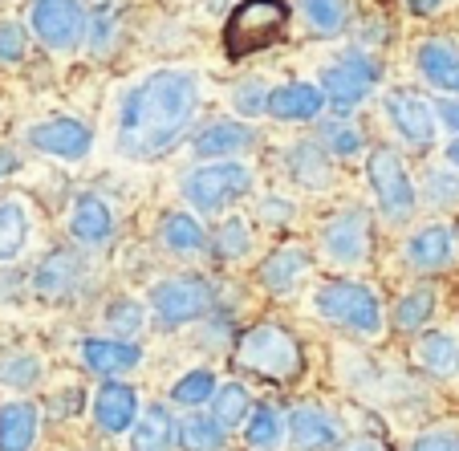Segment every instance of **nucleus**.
Here are the masks:
<instances>
[{
  "label": "nucleus",
  "instance_id": "nucleus-1",
  "mask_svg": "<svg viewBox=\"0 0 459 451\" xmlns=\"http://www.w3.org/2000/svg\"><path fill=\"white\" fill-rule=\"evenodd\" d=\"M200 106V82L183 70H159L126 94L118 118V151L126 159H155L171 151Z\"/></svg>",
  "mask_w": 459,
  "mask_h": 451
},
{
  "label": "nucleus",
  "instance_id": "nucleus-2",
  "mask_svg": "<svg viewBox=\"0 0 459 451\" xmlns=\"http://www.w3.org/2000/svg\"><path fill=\"white\" fill-rule=\"evenodd\" d=\"M289 4L285 0H240L224 25V49L232 61L252 57V53L269 49L273 41H281V33L289 29Z\"/></svg>",
  "mask_w": 459,
  "mask_h": 451
},
{
  "label": "nucleus",
  "instance_id": "nucleus-3",
  "mask_svg": "<svg viewBox=\"0 0 459 451\" xmlns=\"http://www.w3.org/2000/svg\"><path fill=\"white\" fill-rule=\"evenodd\" d=\"M236 358H240V366H248L252 374L273 378V382H285V378L301 374V346H297L281 325H273V321L252 325L240 338V346H236Z\"/></svg>",
  "mask_w": 459,
  "mask_h": 451
},
{
  "label": "nucleus",
  "instance_id": "nucleus-4",
  "mask_svg": "<svg viewBox=\"0 0 459 451\" xmlns=\"http://www.w3.org/2000/svg\"><path fill=\"white\" fill-rule=\"evenodd\" d=\"M321 317L338 321L346 330L354 334H378L382 330V309H378V297L370 293L366 285H354V281H325L313 297Z\"/></svg>",
  "mask_w": 459,
  "mask_h": 451
},
{
  "label": "nucleus",
  "instance_id": "nucleus-5",
  "mask_svg": "<svg viewBox=\"0 0 459 451\" xmlns=\"http://www.w3.org/2000/svg\"><path fill=\"white\" fill-rule=\"evenodd\" d=\"M248 187H252V175H248V167H240V163H208V167H195V171L183 179L187 204L200 208L204 216L220 212L228 200L244 195Z\"/></svg>",
  "mask_w": 459,
  "mask_h": 451
},
{
  "label": "nucleus",
  "instance_id": "nucleus-6",
  "mask_svg": "<svg viewBox=\"0 0 459 451\" xmlns=\"http://www.w3.org/2000/svg\"><path fill=\"white\" fill-rule=\"evenodd\" d=\"M366 175H370V187H374V195H378L382 212H386L390 220H407L411 212H415V183H411L403 159L394 155L390 147H374L370 151Z\"/></svg>",
  "mask_w": 459,
  "mask_h": 451
},
{
  "label": "nucleus",
  "instance_id": "nucleus-7",
  "mask_svg": "<svg viewBox=\"0 0 459 451\" xmlns=\"http://www.w3.org/2000/svg\"><path fill=\"white\" fill-rule=\"evenodd\" d=\"M33 33L57 53L78 49L82 33H86V13H82L78 0H37L33 4Z\"/></svg>",
  "mask_w": 459,
  "mask_h": 451
},
{
  "label": "nucleus",
  "instance_id": "nucleus-8",
  "mask_svg": "<svg viewBox=\"0 0 459 451\" xmlns=\"http://www.w3.org/2000/svg\"><path fill=\"white\" fill-rule=\"evenodd\" d=\"M212 305V285L200 277H171L163 285H155L151 293V309L167 321V325H183V321H195L200 313H208Z\"/></svg>",
  "mask_w": 459,
  "mask_h": 451
},
{
  "label": "nucleus",
  "instance_id": "nucleus-9",
  "mask_svg": "<svg viewBox=\"0 0 459 451\" xmlns=\"http://www.w3.org/2000/svg\"><path fill=\"white\" fill-rule=\"evenodd\" d=\"M374 82H378V70H374L366 57H342L338 65H325V70H321L317 90L330 98L333 106L350 110V106H358L366 94H370Z\"/></svg>",
  "mask_w": 459,
  "mask_h": 451
},
{
  "label": "nucleus",
  "instance_id": "nucleus-10",
  "mask_svg": "<svg viewBox=\"0 0 459 451\" xmlns=\"http://www.w3.org/2000/svg\"><path fill=\"white\" fill-rule=\"evenodd\" d=\"M325 252H330V261L338 265H362L370 256V216L362 208H350L342 216L330 220L325 236H321Z\"/></svg>",
  "mask_w": 459,
  "mask_h": 451
},
{
  "label": "nucleus",
  "instance_id": "nucleus-11",
  "mask_svg": "<svg viewBox=\"0 0 459 451\" xmlns=\"http://www.w3.org/2000/svg\"><path fill=\"white\" fill-rule=\"evenodd\" d=\"M386 114H390V122H394V131L407 143H415V147H427V143L435 139V110L415 90H390Z\"/></svg>",
  "mask_w": 459,
  "mask_h": 451
},
{
  "label": "nucleus",
  "instance_id": "nucleus-12",
  "mask_svg": "<svg viewBox=\"0 0 459 451\" xmlns=\"http://www.w3.org/2000/svg\"><path fill=\"white\" fill-rule=\"evenodd\" d=\"M29 143H33L37 151H45V155L82 159V155H90V147H94V134H90V126L78 118H49V122H41V126L29 131Z\"/></svg>",
  "mask_w": 459,
  "mask_h": 451
},
{
  "label": "nucleus",
  "instance_id": "nucleus-13",
  "mask_svg": "<svg viewBox=\"0 0 459 451\" xmlns=\"http://www.w3.org/2000/svg\"><path fill=\"white\" fill-rule=\"evenodd\" d=\"M321 106H325V94L309 82H293V86H277L273 94H264V110L281 122H305L317 118Z\"/></svg>",
  "mask_w": 459,
  "mask_h": 451
},
{
  "label": "nucleus",
  "instance_id": "nucleus-14",
  "mask_svg": "<svg viewBox=\"0 0 459 451\" xmlns=\"http://www.w3.org/2000/svg\"><path fill=\"white\" fill-rule=\"evenodd\" d=\"M134 411H139V395L126 382H102V391L94 395V419L106 435H118L134 423Z\"/></svg>",
  "mask_w": 459,
  "mask_h": 451
},
{
  "label": "nucleus",
  "instance_id": "nucleus-15",
  "mask_svg": "<svg viewBox=\"0 0 459 451\" xmlns=\"http://www.w3.org/2000/svg\"><path fill=\"white\" fill-rule=\"evenodd\" d=\"M285 427L297 451H330L338 443V423L317 407H297Z\"/></svg>",
  "mask_w": 459,
  "mask_h": 451
},
{
  "label": "nucleus",
  "instance_id": "nucleus-16",
  "mask_svg": "<svg viewBox=\"0 0 459 451\" xmlns=\"http://www.w3.org/2000/svg\"><path fill=\"white\" fill-rule=\"evenodd\" d=\"M82 358L94 374L110 378V374H126L139 366V346H130V342H114V338H90L82 342Z\"/></svg>",
  "mask_w": 459,
  "mask_h": 451
},
{
  "label": "nucleus",
  "instance_id": "nucleus-17",
  "mask_svg": "<svg viewBox=\"0 0 459 451\" xmlns=\"http://www.w3.org/2000/svg\"><path fill=\"white\" fill-rule=\"evenodd\" d=\"M70 232H74V240H82V244L110 240L114 212L106 208L98 195H78V204H74V212H70Z\"/></svg>",
  "mask_w": 459,
  "mask_h": 451
},
{
  "label": "nucleus",
  "instance_id": "nucleus-18",
  "mask_svg": "<svg viewBox=\"0 0 459 451\" xmlns=\"http://www.w3.org/2000/svg\"><path fill=\"white\" fill-rule=\"evenodd\" d=\"M419 70H423V78L431 86L459 94V49L451 41H427L419 49Z\"/></svg>",
  "mask_w": 459,
  "mask_h": 451
},
{
  "label": "nucleus",
  "instance_id": "nucleus-19",
  "mask_svg": "<svg viewBox=\"0 0 459 451\" xmlns=\"http://www.w3.org/2000/svg\"><path fill=\"white\" fill-rule=\"evenodd\" d=\"M37 439L33 403H4L0 407V451H29Z\"/></svg>",
  "mask_w": 459,
  "mask_h": 451
},
{
  "label": "nucleus",
  "instance_id": "nucleus-20",
  "mask_svg": "<svg viewBox=\"0 0 459 451\" xmlns=\"http://www.w3.org/2000/svg\"><path fill=\"white\" fill-rule=\"evenodd\" d=\"M175 419L167 407H147L143 419L134 423V435H130V451H171L175 447Z\"/></svg>",
  "mask_w": 459,
  "mask_h": 451
},
{
  "label": "nucleus",
  "instance_id": "nucleus-21",
  "mask_svg": "<svg viewBox=\"0 0 459 451\" xmlns=\"http://www.w3.org/2000/svg\"><path fill=\"white\" fill-rule=\"evenodd\" d=\"M305 269H309V256H305V248L289 244V248H277L269 261L260 265V281H264V289H273V293H289Z\"/></svg>",
  "mask_w": 459,
  "mask_h": 451
},
{
  "label": "nucleus",
  "instance_id": "nucleus-22",
  "mask_svg": "<svg viewBox=\"0 0 459 451\" xmlns=\"http://www.w3.org/2000/svg\"><path fill=\"white\" fill-rule=\"evenodd\" d=\"M252 143V131L244 122H216L195 139V155L204 159H232L236 151H244Z\"/></svg>",
  "mask_w": 459,
  "mask_h": 451
},
{
  "label": "nucleus",
  "instance_id": "nucleus-23",
  "mask_svg": "<svg viewBox=\"0 0 459 451\" xmlns=\"http://www.w3.org/2000/svg\"><path fill=\"white\" fill-rule=\"evenodd\" d=\"M407 261L415 265V269H443V265L451 261V232L443 224H431V228H423V232H415L407 244Z\"/></svg>",
  "mask_w": 459,
  "mask_h": 451
},
{
  "label": "nucleus",
  "instance_id": "nucleus-24",
  "mask_svg": "<svg viewBox=\"0 0 459 451\" xmlns=\"http://www.w3.org/2000/svg\"><path fill=\"white\" fill-rule=\"evenodd\" d=\"M415 358L427 374H435V378H451V374H459V342L447 338V334H427V338L419 342Z\"/></svg>",
  "mask_w": 459,
  "mask_h": 451
},
{
  "label": "nucleus",
  "instance_id": "nucleus-25",
  "mask_svg": "<svg viewBox=\"0 0 459 451\" xmlns=\"http://www.w3.org/2000/svg\"><path fill=\"white\" fill-rule=\"evenodd\" d=\"M74 281H78V256L74 252H53L49 261H41V269L33 273V289L45 297L70 293Z\"/></svg>",
  "mask_w": 459,
  "mask_h": 451
},
{
  "label": "nucleus",
  "instance_id": "nucleus-26",
  "mask_svg": "<svg viewBox=\"0 0 459 451\" xmlns=\"http://www.w3.org/2000/svg\"><path fill=\"white\" fill-rule=\"evenodd\" d=\"M289 171H293L297 183H305V187H325L330 183V155L317 147V143H297L293 151H289Z\"/></svg>",
  "mask_w": 459,
  "mask_h": 451
},
{
  "label": "nucleus",
  "instance_id": "nucleus-27",
  "mask_svg": "<svg viewBox=\"0 0 459 451\" xmlns=\"http://www.w3.org/2000/svg\"><path fill=\"white\" fill-rule=\"evenodd\" d=\"M29 240V216L17 200L0 204V261H13Z\"/></svg>",
  "mask_w": 459,
  "mask_h": 451
},
{
  "label": "nucleus",
  "instance_id": "nucleus-28",
  "mask_svg": "<svg viewBox=\"0 0 459 451\" xmlns=\"http://www.w3.org/2000/svg\"><path fill=\"white\" fill-rule=\"evenodd\" d=\"M175 439L183 443V451H220L224 447V427L216 419H183L179 423V435Z\"/></svg>",
  "mask_w": 459,
  "mask_h": 451
},
{
  "label": "nucleus",
  "instance_id": "nucleus-29",
  "mask_svg": "<svg viewBox=\"0 0 459 451\" xmlns=\"http://www.w3.org/2000/svg\"><path fill=\"white\" fill-rule=\"evenodd\" d=\"M244 415H248V391H244L240 382H228V386L212 391V419H216L220 427L244 423Z\"/></svg>",
  "mask_w": 459,
  "mask_h": 451
},
{
  "label": "nucleus",
  "instance_id": "nucleus-30",
  "mask_svg": "<svg viewBox=\"0 0 459 451\" xmlns=\"http://www.w3.org/2000/svg\"><path fill=\"white\" fill-rule=\"evenodd\" d=\"M431 313H435L431 289H411V293L394 305V325H399V330H419V325H427Z\"/></svg>",
  "mask_w": 459,
  "mask_h": 451
},
{
  "label": "nucleus",
  "instance_id": "nucleus-31",
  "mask_svg": "<svg viewBox=\"0 0 459 451\" xmlns=\"http://www.w3.org/2000/svg\"><path fill=\"white\" fill-rule=\"evenodd\" d=\"M301 9L321 37H338L346 25V0H301Z\"/></svg>",
  "mask_w": 459,
  "mask_h": 451
},
{
  "label": "nucleus",
  "instance_id": "nucleus-32",
  "mask_svg": "<svg viewBox=\"0 0 459 451\" xmlns=\"http://www.w3.org/2000/svg\"><path fill=\"white\" fill-rule=\"evenodd\" d=\"M163 240H167V248H175V252H195L204 244V228H200V220L183 216V212H171V216L163 220Z\"/></svg>",
  "mask_w": 459,
  "mask_h": 451
},
{
  "label": "nucleus",
  "instance_id": "nucleus-33",
  "mask_svg": "<svg viewBox=\"0 0 459 451\" xmlns=\"http://www.w3.org/2000/svg\"><path fill=\"white\" fill-rule=\"evenodd\" d=\"M281 415H277V407H269V403H260L256 411H252V423H248V443L256 451H269V447H277V439H281Z\"/></svg>",
  "mask_w": 459,
  "mask_h": 451
},
{
  "label": "nucleus",
  "instance_id": "nucleus-34",
  "mask_svg": "<svg viewBox=\"0 0 459 451\" xmlns=\"http://www.w3.org/2000/svg\"><path fill=\"white\" fill-rule=\"evenodd\" d=\"M212 391H216L212 370H191V374H183V378L171 386V399L183 403V407H200V403L212 399Z\"/></svg>",
  "mask_w": 459,
  "mask_h": 451
},
{
  "label": "nucleus",
  "instance_id": "nucleus-35",
  "mask_svg": "<svg viewBox=\"0 0 459 451\" xmlns=\"http://www.w3.org/2000/svg\"><path fill=\"white\" fill-rule=\"evenodd\" d=\"M248 228L240 224V220H228L224 228H220L216 236V252H220V261H236V256H244L248 252Z\"/></svg>",
  "mask_w": 459,
  "mask_h": 451
},
{
  "label": "nucleus",
  "instance_id": "nucleus-36",
  "mask_svg": "<svg viewBox=\"0 0 459 451\" xmlns=\"http://www.w3.org/2000/svg\"><path fill=\"white\" fill-rule=\"evenodd\" d=\"M29 49V33L17 21H0V61H21Z\"/></svg>",
  "mask_w": 459,
  "mask_h": 451
},
{
  "label": "nucleus",
  "instance_id": "nucleus-37",
  "mask_svg": "<svg viewBox=\"0 0 459 451\" xmlns=\"http://www.w3.org/2000/svg\"><path fill=\"white\" fill-rule=\"evenodd\" d=\"M106 321H110L118 334H139V325H143V309L130 297H122V301H114L110 309H106Z\"/></svg>",
  "mask_w": 459,
  "mask_h": 451
},
{
  "label": "nucleus",
  "instance_id": "nucleus-38",
  "mask_svg": "<svg viewBox=\"0 0 459 451\" xmlns=\"http://www.w3.org/2000/svg\"><path fill=\"white\" fill-rule=\"evenodd\" d=\"M325 147H330L333 155H354V151L362 147V134L342 126V122H330V126H325Z\"/></svg>",
  "mask_w": 459,
  "mask_h": 451
},
{
  "label": "nucleus",
  "instance_id": "nucleus-39",
  "mask_svg": "<svg viewBox=\"0 0 459 451\" xmlns=\"http://www.w3.org/2000/svg\"><path fill=\"white\" fill-rule=\"evenodd\" d=\"M37 374H41L37 358H13V362L0 366V378L9 382V386H29V382H37Z\"/></svg>",
  "mask_w": 459,
  "mask_h": 451
},
{
  "label": "nucleus",
  "instance_id": "nucleus-40",
  "mask_svg": "<svg viewBox=\"0 0 459 451\" xmlns=\"http://www.w3.org/2000/svg\"><path fill=\"white\" fill-rule=\"evenodd\" d=\"M236 110L240 114H260L264 110V86L260 82H244V86H236Z\"/></svg>",
  "mask_w": 459,
  "mask_h": 451
},
{
  "label": "nucleus",
  "instance_id": "nucleus-41",
  "mask_svg": "<svg viewBox=\"0 0 459 451\" xmlns=\"http://www.w3.org/2000/svg\"><path fill=\"white\" fill-rule=\"evenodd\" d=\"M411 451H455V435H447V431L423 435V439H415V447Z\"/></svg>",
  "mask_w": 459,
  "mask_h": 451
},
{
  "label": "nucleus",
  "instance_id": "nucleus-42",
  "mask_svg": "<svg viewBox=\"0 0 459 451\" xmlns=\"http://www.w3.org/2000/svg\"><path fill=\"white\" fill-rule=\"evenodd\" d=\"M431 191H439L435 200H439V204H447V200H455V195H459V183H451V179H439V175H435V179H431Z\"/></svg>",
  "mask_w": 459,
  "mask_h": 451
},
{
  "label": "nucleus",
  "instance_id": "nucleus-43",
  "mask_svg": "<svg viewBox=\"0 0 459 451\" xmlns=\"http://www.w3.org/2000/svg\"><path fill=\"white\" fill-rule=\"evenodd\" d=\"M439 114H443V122H447L451 131H459V102L455 98H447V102L439 106Z\"/></svg>",
  "mask_w": 459,
  "mask_h": 451
},
{
  "label": "nucleus",
  "instance_id": "nucleus-44",
  "mask_svg": "<svg viewBox=\"0 0 459 451\" xmlns=\"http://www.w3.org/2000/svg\"><path fill=\"white\" fill-rule=\"evenodd\" d=\"M439 4H443V0H407V9H411V13H419V17H427V13H435V9H439Z\"/></svg>",
  "mask_w": 459,
  "mask_h": 451
},
{
  "label": "nucleus",
  "instance_id": "nucleus-45",
  "mask_svg": "<svg viewBox=\"0 0 459 451\" xmlns=\"http://www.w3.org/2000/svg\"><path fill=\"white\" fill-rule=\"evenodd\" d=\"M17 167H21V159L13 155V151H4V147H0V175H13V171H17Z\"/></svg>",
  "mask_w": 459,
  "mask_h": 451
},
{
  "label": "nucleus",
  "instance_id": "nucleus-46",
  "mask_svg": "<svg viewBox=\"0 0 459 451\" xmlns=\"http://www.w3.org/2000/svg\"><path fill=\"white\" fill-rule=\"evenodd\" d=\"M346 451H378V443H370V439H358V443H350Z\"/></svg>",
  "mask_w": 459,
  "mask_h": 451
},
{
  "label": "nucleus",
  "instance_id": "nucleus-47",
  "mask_svg": "<svg viewBox=\"0 0 459 451\" xmlns=\"http://www.w3.org/2000/svg\"><path fill=\"white\" fill-rule=\"evenodd\" d=\"M447 163H455V167H459V139L447 147Z\"/></svg>",
  "mask_w": 459,
  "mask_h": 451
},
{
  "label": "nucleus",
  "instance_id": "nucleus-48",
  "mask_svg": "<svg viewBox=\"0 0 459 451\" xmlns=\"http://www.w3.org/2000/svg\"><path fill=\"white\" fill-rule=\"evenodd\" d=\"M455 451H459V447H455Z\"/></svg>",
  "mask_w": 459,
  "mask_h": 451
}]
</instances>
